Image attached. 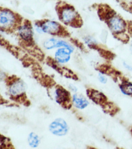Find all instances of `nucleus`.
<instances>
[{
    "mask_svg": "<svg viewBox=\"0 0 132 149\" xmlns=\"http://www.w3.org/2000/svg\"><path fill=\"white\" fill-rule=\"evenodd\" d=\"M99 79L100 81L102 83L105 84L107 81V77L102 74H99Z\"/></svg>",
    "mask_w": 132,
    "mask_h": 149,
    "instance_id": "25",
    "label": "nucleus"
},
{
    "mask_svg": "<svg viewBox=\"0 0 132 149\" xmlns=\"http://www.w3.org/2000/svg\"><path fill=\"white\" fill-rule=\"evenodd\" d=\"M8 102L9 101L8 100L3 98L1 95V96H0V104H7Z\"/></svg>",
    "mask_w": 132,
    "mask_h": 149,
    "instance_id": "27",
    "label": "nucleus"
},
{
    "mask_svg": "<svg viewBox=\"0 0 132 149\" xmlns=\"http://www.w3.org/2000/svg\"><path fill=\"white\" fill-rule=\"evenodd\" d=\"M20 78L18 77L16 75H12L8 76L5 79L6 85L7 86H10L13 85L18 81H19Z\"/></svg>",
    "mask_w": 132,
    "mask_h": 149,
    "instance_id": "19",
    "label": "nucleus"
},
{
    "mask_svg": "<svg viewBox=\"0 0 132 149\" xmlns=\"http://www.w3.org/2000/svg\"><path fill=\"white\" fill-rule=\"evenodd\" d=\"M60 26V24L56 22L48 21L44 24L42 29L43 31L45 33H48L52 35H57Z\"/></svg>",
    "mask_w": 132,
    "mask_h": 149,
    "instance_id": "7",
    "label": "nucleus"
},
{
    "mask_svg": "<svg viewBox=\"0 0 132 149\" xmlns=\"http://www.w3.org/2000/svg\"><path fill=\"white\" fill-rule=\"evenodd\" d=\"M48 21V20L44 19L42 20H39L36 22L35 24L36 26L40 28H42L44 24Z\"/></svg>",
    "mask_w": 132,
    "mask_h": 149,
    "instance_id": "23",
    "label": "nucleus"
},
{
    "mask_svg": "<svg viewBox=\"0 0 132 149\" xmlns=\"http://www.w3.org/2000/svg\"><path fill=\"white\" fill-rule=\"evenodd\" d=\"M73 51L69 48L59 49L56 54V59L60 63H66L69 60L70 54Z\"/></svg>",
    "mask_w": 132,
    "mask_h": 149,
    "instance_id": "8",
    "label": "nucleus"
},
{
    "mask_svg": "<svg viewBox=\"0 0 132 149\" xmlns=\"http://www.w3.org/2000/svg\"><path fill=\"white\" fill-rule=\"evenodd\" d=\"M73 102L76 107L80 109L85 108L89 104V102L83 97L75 94L74 95Z\"/></svg>",
    "mask_w": 132,
    "mask_h": 149,
    "instance_id": "11",
    "label": "nucleus"
},
{
    "mask_svg": "<svg viewBox=\"0 0 132 149\" xmlns=\"http://www.w3.org/2000/svg\"><path fill=\"white\" fill-rule=\"evenodd\" d=\"M23 105H24L26 107H28L31 105L30 101L28 99L24 103H23Z\"/></svg>",
    "mask_w": 132,
    "mask_h": 149,
    "instance_id": "28",
    "label": "nucleus"
},
{
    "mask_svg": "<svg viewBox=\"0 0 132 149\" xmlns=\"http://www.w3.org/2000/svg\"><path fill=\"white\" fill-rule=\"evenodd\" d=\"M56 102L64 109H70L72 107L70 93L60 85L56 86Z\"/></svg>",
    "mask_w": 132,
    "mask_h": 149,
    "instance_id": "1",
    "label": "nucleus"
},
{
    "mask_svg": "<svg viewBox=\"0 0 132 149\" xmlns=\"http://www.w3.org/2000/svg\"><path fill=\"white\" fill-rule=\"evenodd\" d=\"M19 33L23 40L28 42L34 41L33 39L32 29L23 26L19 28Z\"/></svg>",
    "mask_w": 132,
    "mask_h": 149,
    "instance_id": "10",
    "label": "nucleus"
},
{
    "mask_svg": "<svg viewBox=\"0 0 132 149\" xmlns=\"http://www.w3.org/2000/svg\"><path fill=\"white\" fill-rule=\"evenodd\" d=\"M63 8L61 21L66 25H69L71 22L76 17L77 14L73 6L65 3L62 5Z\"/></svg>",
    "mask_w": 132,
    "mask_h": 149,
    "instance_id": "3",
    "label": "nucleus"
},
{
    "mask_svg": "<svg viewBox=\"0 0 132 149\" xmlns=\"http://www.w3.org/2000/svg\"><path fill=\"white\" fill-rule=\"evenodd\" d=\"M124 66L127 69H129V70H132V68L131 67V66H129V65H128L127 64H126V63H124Z\"/></svg>",
    "mask_w": 132,
    "mask_h": 149,
    "instance_id": "29",
    "label": "nucleus"
},
{
    "mask_svg": "<svg viewBox=\"0 0 132 149\" xmlns=\"http://www.w3.org/2000/svg\"><path fill=\"white\" fill-rule=\"evenodd\" d=\"M70 41L72 43H73V44H75L76 46H77V47H79V48H82V45L81 43H80L78 40L73 39V38H71Z\"/></svg>",
    "mask_w": 132,
    "mask_h": 149,
    "instance_id": "24",
    "label": "nucleus"
},
{
    "mask_svg": "<svg viewBox=\"0 0 132 149\" xmlns=\"http://www.w3.org/2000/svg\"><path fill=\"white\" fill-rule=\"evenodd\" d=\"M37 80L42 86L47 88H52L56 84V81L50 76L43 73L40 75Z\"/></svg>",
    "mask_w": 132,
    "mask_h": 149,
    "instance_id": "9",
    "label": "nucleus"
},
{
    "mask_svg": "<svg viewBox=\"0 0 132 149\" xmlns=\"http://www.w3.org/2000/svg\"><path fill=\"white\" fill-rule=\"evenodd\" d=\"M25 88V86L23 84L19 81L15 83V84L11 87L10 92L13 95L17 94L18 93L22 92L23 91H24Z\"/></svg>",
    "mask_w": 132,
    "mask_h": 149,
    "instance_id": "16",
    "label": "nucleus"
},
{
    "mask_svg": "<svg viewBox=\"0 0 132 149\" xmlns=\"http://www.w3.org/2000/svg\"><path fill=\"white\" fill-rule=\"evenodd\" d=\"M82 21L80 17L78 14L76 18L71 22L69 26L73 28H78L82 26Z\"/></svg>",
    "mask_w": 132,
    "mask_h": 149,
    "instance_id": "20",
    "label": "nucleus"
},
{
    "mask_svg": "<svg viewBox=\"0 0 132 149\" xmlns=\"http://www.w3.org/2000/svg\"><path fill=\"white\" fill-rule=\"evenodd\" d=\"M22 64L24 67L27 68L32 65H34L36 63L35 61L33 58L29 57L27 55H25L21 59Z\"/></svg>",
    "mask_w": 132,
    "mask_h": 149,
    "instance_id": "18",
    "label": "nucleus"
},
{
    "mask_svg": "<svg viewBox=\"0 0 132 149\" xmlns=\"http://www.w3.org/2000/svg\"><path fill=\"white\" fill-rule=\"evenodd\" d=\"M130 50H131V52L132 53V43L131 45V48H130Z\"/></svg>",
    "mask_w": 132,
    "mask_h": 149,
    "instance_id": "30",
    "label": "nucleus"
},
{
    "mask_svg": "<svg viewBox=\"0 0 132 149\" xmlns=\"http://www.w3.org/2000/svg\"><path fill=\"white\" fill-rule=\"evenodd\" d=\"M14 13L8 9H4L1 10V24L6 26L12 25L14 23Z\"/></svg>",
    "mask_w": 132,
    "mask_h": 149,
    "instance_id": "6",
    "label": "nucleus"
},
{
    "mask_svg": "<svg viewBox=\"0 0 132 149\" xmlns=\"http://www.w3.org/2000/svg\"><path fill=\"white\" fill-rule=\"evenodd\" d=\"M28 142L30 146L32 148L37 147L40 143V140L37 135L34 132L31 133L29 136Z\"/></svg>",
    "mask_w": 132,
    "mask_h": 149,
    "instance_id": "15",
    "label": "nucleus"
},
{
    "mask_svg": "<svg viewBox=\"0 0 132 149\" xmlns=\"http://www.w3.org/2000/svg\"><path fill=\"white\" fill-rule=\"evenodd\" d=\"M58 42L54 39L48 40L45 43L44 46L47 49H50L57 47Z\"/></svg>",
    "mask_w": 132,
    "mask_h": 149,
    "instance_id": "22",
    "label": "nucleus"
},
{
    "mask_svg": "<svg viewBox=\"0 0 132 149\" xmlns=\"http://www.w3.org/2000/svg\"><path fill=\"white\" fill-rule=\"evenodd\" d=\"M24 26L32 29V24H31V22L30 20L28 19L25 20L24 22Z\"/></svg>",
    "mask_w": 132,
    "mask_h": 149,
    "instance_id": "26",
    "label": "nucleus"
},
{
    "mask_svg": "<svg viewBox=\"0 0 132 149\" xmlns=\"http://www.w3.org/2000/svg\"><path fill=\"white\" fill-rule=\"evenodd\" d=\"M50 130L55 135H65L68 131V127L65 121L61 118L55 120L50 126Z\"/></svg>",
    "mask_w": 132,
    "mask_h": 149,
    "instance_id": "2",
    "label": "nucleus"
},
{
    "mask_svg": "<svg viewBox=\"0 0 132 149\" xmlns=\"http://www.w3.org/2000/svg\"><path fill=\"white\" fill-rule=\"evenodd\" d=\"M108 23L110 29L116 33H122L125 28L124 22L121 18L117 16H113L110 18Z\"/></svg>",
    "mask_w": 132,
    "mask_h": 149,
    "instance_id": "4",
    "label": "nucleus"
},
{
    "mask_svg": "<svg viewBox=\"0 0 132 149\" xmlns=\"http://www.w3.org/2000/svg\"><path fill=\"white\" fill-rule=\"evenodd\" d=\"M1 148V149H15L12 143L11 142L10 139L6 137L2 134L0 135Z\"/></svg>",
    "mask_w": 132,
    "mask_h": 149,
    "instance_id": "12",
    "label": "nucleus"
},
{
    "mask_svg": "<svg viewBox=\"0 0 132 149\" xmlns=\"http://www.w3.org/2000/svg\"><path fill=\"white\" fill-rule=\"evenodd\" d=\"M11 100L20 104H23L26 101L27 96L25 92H23L19 95H12L10 96Z\"/></svg>",
    "mask_w": 132,
    "mask_h": 149,
    "instance_id": "14",
    "label": "nucleus"
},
{
    "mask_svg": "<svg viewBox=\"0 0 132 149\" xmlns=\"http://www.w3.org/2000/svg\"><path fill=\"white\" fill-rule=\"evenodd\" d=\"M87 93L89 98L97 104L102 105L105 104L107 101V97L98 91L89 88L87 89Z\"/></svg>",
    "mask_w": 132,
    "mask_h": 149,
    "instance_id": "5",
    "label": "nucleus"
},
{
    "mask_svg": "<svg viewBox=\"0 0 132 149\" xmlns=\"http://www.w3.org/2000/svg\"><path fill=\"white\" fill-rule=\"evenodd\" d=\"M120 88L124 94L126 95H132V84L127 81L124 82L121 84Z\"/></svg>",
    "mask_w": 132,
    "mask_h": 149,
    "instance_id": "17",
    "label": "nucleus"
},
{
    "mask_svg": "<svg viewBox=\"0 0 132 149\" xmlns=\"http://www.w3.org/2000/svg\"><path fill=\"white\" fill-rule=\"evenodd\" d=\"M46 63L48 66H51L55 70H56L60 74L63 75V74L64 69L59 67L57 65V62L52 57L49 56L47 58Z\"/></svg>",
    "mask_w": 132,
    "mask_h": 149,
    "instance_id": "13",
    "label": "nucleus"
},
{
    "mask_svg": "<svg viewBox=\"0 0 132 149\" xmlns=\"http://www.w3.org/2000/svg\"><path fill=\"white\" fill-rule=\"evenodd\" d=\"M57 35L59 37H70V34L69 33L68 31L61 25H60L59 29Z\"/></svg>",
    "mask_w": 132,
    "mask_h": 149,
    "instance_id": "21",
    "label": "nucleus"
}]
</instances>
